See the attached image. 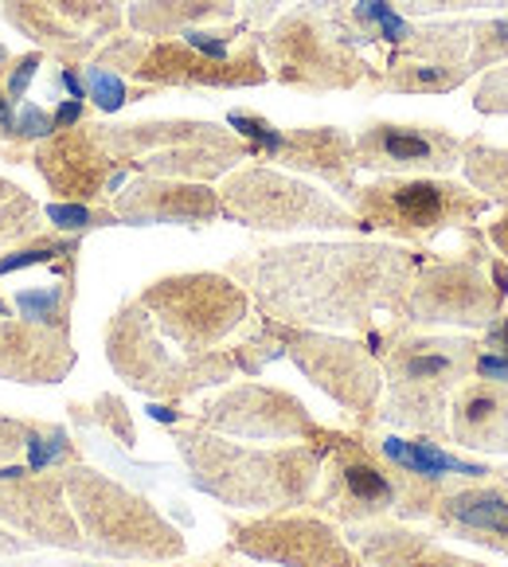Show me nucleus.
<instances>
[{
    "label": "nucleus",
    "mask_w": 508,
    "mask_h": 567,
    "mask_svg": "<svg viewBox=\"0 0 508 567\" xmlns=\"http://www.w3.org/2000/svg\"><path fill=\"white\" fill-rule=\"evenodd\" d=\"M423 255L395 243H298L231 262V275L282 326L367 333L380 309L400 313Z\"/></svg>",
    "instance_id": "obj_1"
},
{
    "label": "nucleus",
    "mask_w": 508,
    "mask_h": 567,
    "mask_svg": "<svg viewBox=\"0 0 508 567\" xmlns=\"http://www.w3.org/2000/svg\"><path fill=\"white\" fill-rule=\"evenodd\" d=\"M173 443L196 489L216 497L219 505L267 517V513H293L313 501L333 439L325 446H247L188 419L176 423Z\"/></svg>",
    "instance_id": "obj_2"
},
{
    "label": "nucleus",
    "mask_w": 508,
    "mask_h": 567,
    "mask_svg": "<svg viewBox=\"0 0 508 567\" xmlns=\"http://www.w3.org/2000/svg\"><path fill=\"white\" fill-rule=\"evenodd\" d=\"M477 352L481 341L474 333H431L395 321L375 352L387 392L375 408V426L450 443V400L466 380H474Z\"/></svg>",
    "instance_id": "obj_3"
},
{
    "label": "nucleus",
    "mask_w": 508,
    "mask_h": 567,
    "mask_svg": "<svg viewBox=\"0 0 508 567\" xmlns=\"http://www.w3.org/2000/svg\"><path fill=\"white\" fill-rule=\"evenodd\" d=\"M450 482L415 477L395 470L375 451L372 431H336L325 451L321 482L313 493V513L333 525H375V520H400V525H431L434 505Z\"/></svg>",
    "instance_id": "obj_4"
},
{
    "label": "nucleus",
    "mask_w": 508,
    "mask_h": 567,
    "mask_svg": "<svg viewBox=\"0 0 508 567\" xmlns=\"http://www.w3.org/2000/svg\"><path fill=\"white\" fill-rule=\"evenodd\" d=\"M71 513L83 533V548L114 564H176L188 544L184 533L153 505L145 493L83 462L63 470Z\"/></svg>",
    "instance_id": "obj_5"
},
{
    "label": "nucleus",
    "mask_w": 508,
    "mask_h": 567,
    "mask_svg": "<svg viewBox=\"0 0 508 567\" xmlns=\"http://www.w3.org/2000/svg\"><path fill=\"white\" fill-rule=\"evenodd\" d=\"M106 360L125 380V388L149 395V400L180 403L204 388L227 384L239 364L231 352H200V357H176L165 349L153 318L142 309V301H125L106 326Z\"/></svg>",
    "instance_id": "obj_6"
},
{
    "label": "nucleus",
    "mask_w": 508,
    "mask_h": 567,
    "mask_svg": "<svg viewBox=\"0 0 508 567\" xmlns=\"http://www.w3.org/2000/svg\"><path fill=\"white\" fill-rule=\"evenodd\" d=\"M360 35L364 32L349 24L344 0H313L270 28L267 51L282 83L309 86V91H341V86H356L367 71L356 51Z\"/></svg>",
    "instance_id": "obj_7"
},
{
    "label": "nucleus",
    "mask_w": 508,
    "mask_h": 567,
    "mask_svg": "<svg viewBox=\"0 0 508 567\" xmlns=\"http://www.w3.org/2000/svg\"><path fill=\"white\" fill-rule=\"evenodd\" d=\"M137 301L184 357L216 352L250 318V293L227 275H168L145 286Z\"/></svg>",
    "instance_id": "obj_8"
},
{
    "label": "nucleus",
    "mask_w": 508,
    "mask_h": 567,
    "mask_svg": "<svg viewBox=\"0 0 508 567\" xmlns=\"http://www.w3.org/2000/svg\"><path fill=\"white\" fill-rule=\"evenodd\" d=\"M352 204L364 231H387L407 243H426L446 227H469L489 212L481 193L434 176H387L356 188Z\"/></svg>",
    "instance_id": "obj_9"
},
{
    "label": "nucleus",
    "mask_w": 508,
    "mask_h": 567,
    "mask_svg": "<svg viewBox=\"0 0 508 567\" xmlns=\"http://www.w3.org/2000/svg\"><path fill=\"white\" fill-rule=\"evenodd\" d=\"M493 255H466V259H431L415 270L395 321L407 329H458V333H485L500 318L505 293L489 278Z\"/></svg>",
    "instance_id": "obj_10"
},
{
    "label": "nucleus",
    "mask_w": 508,
    "mask_h": 567,
    "mask_svg": "<svg viewBox=\"0 0 508 567\" xmlns=\"http://www.w3.org/2000/svg\"><path fill=\"white\" fill-rule=\"evenodd\" d=\"M278 341L317 392H325L360 431L375 426V408L384 400V364L364 341L325 329H298L274 321Z\"/></svg>",
    "instance_id": "obj_11"
},
{
    "label": "nucleus",
    "mask_w": 508,
    "mask_h": 567,
    "mask_svg": "<svg viewBox=\"0 0 508 567\" xmlns=\"http://www.w3.org/2000/svg\"><path fill=\"white\" fill-rule=\"evenodd\" d=\"M196 423L216 434H227V439H242V443H282V446L290 443L325 446L336 434L317 423L298 395L270 384L227 388L224 395L204 403Z\"/></svg>",
    "instance_id": "obj_12"
},
{
    "label": "nucleus",
    "mask_w": 508,
    "mask_h": 567,
    "mask_svg": "<svg viewBox=\"0 0 508 567\" xmlns=\"http://www.w3.org/2000/svg\"><path fill=\"white\" fill-rule=\"evenodd\" d=\"M224 208L239 224L262 227V231H298V227H360L356 216L317 193L313 184L293 181L274 168H242L227 176Z\"/></svg>",
    "instance_id": "obj_13"
},
{
    "label": "nucleus",
    "mask_w": 508,
    "mask_h": 567,
    "mask_svg": "<svg viewBox=\"0 0 508 567\" xmlns=\"http://www.w3.org/2000/svg\"><path fill=\"white\" fill-rule=\"evenodd\" d=\"M231 551L274 567H364L349 536L321 513H267L259 520H235Z\"/></svg>",
    "instance_id": "obj_14"
},
{
    "label": "nucleus",
    "mask_w": 508,
    "mask_h": 567,
    "mask_svg": "<svg viewBox=\"0 0 508 567\" xmlns=\"http://www.w3.org/2000/svg\"><path fill=\"white\" fill-rule=\"evenodd\" d=\"M0 525L20 533L28 544L59 551H86L79 520L71 513L63 474H35L28 466L0 470Z\"/></svg>",
    "instance_id": "obj_15"
},
{
    "label": "nucleus",
    "mask_w": 508,
    "mask_h": 567,
    "mask_svg": "<svg viewBox=\"0 0 508 567\" xmlns=\"http://www.w3.org/2000/svg\"><path fill=\"white\" fill-rule=\"evenodd\" d=\"M114 59L129 75L157 86H255L267 79L259 55L242 51L235 59H208L193 51L188 43H153V48H134L122 43L114 48Z\"/></svg>",
    "instance_id": "obj_16"
},
{
    "label": "nucleus",
    "mask_w": 508,
    "mask_h": 567,
    "mask_svg": "<svg viewBox=\"0 0 508 567\" xmlns=\"http://www.w3.org/2000/svg\"><path fill=\"white\" fill-rule=\"evenodd\" d=\"M431 528L458 536L508 559V470H493L477 482H450L434 505Z\"/></svg>",
    "instance_id": "obj_17"
},
{
    "label": "nucleus",
    "mask_w": 508,
    "mask_h": 567,
    "mask_svg": "<svg viewBox=\"0 0 508 567\" xmlns=\"http://www.w3.org/2000/svg\"><path fill=\"white\" fill-rule=\"evenodd\" d=\"M356 165L380 173H450L462 165V142L438 125L372 122L356 142Z\"/></svg>",
    "instance_id": "obj_18"
},
{
    "label": "nucleus",
    "mask_w": 508,
    "mask_h": 567,
    "mask_svg": "<svg viewBox=\"0 0 508 567\" xmlns=\"http://www.w3.org/2000/svg\"><path fill=\"white\" fill-rule=\"evenodd\" d=\"M9 20H17L32 40L86 51L102 35L117 32L122 9L114 0H9Z\"/></svg>",
    "instance_id": "obj_19"
},
{
    "label": "nucleus",
    "mask_w": 508,
    "mask_h": 567,
    "mask_svg": "<svg viewBox=\"0 0 508 567\" xmlns=\"http://www.w3.org/2000/svg\"><path fill=\"white\" fill-rule=\"evenodd\" d=\"M75 368L68 329L0 318V380L12 384H63Z\"/></svg>",
    "instance_id": "obj_20"
},
{
    "label": "nucleus",
    "mask_w": 508,
    "mask_h": 567,
    "mask_svg": "<svg viewBox=\"0 0 508 567\" xmlns=\"http://www.w3.org/2000/svg\"><path fill=\"white\" fill-rule=\"evenodd\" d=\"M114 216L117 224H211V219L227 216V208L204 184L145 176L117 196Z\"/></svg>",
    "instance_id": "obj_21"
},
{
    "label": "nucleus",
    "mask_w": 508,
    "mask_h": 567,
    "mask_svg": "<svg viewBox=\"0 0 508 567\" xmlns=\"http://www.w3.org/2000/svg\"><path fill=\"white\" fill-rule=\"evenodd\" d=\"M344 536L364 567H489L481 559L458 556L438 544V536L418 533L415 525H400V520L352 525Z\"/></svg>",
    "instance_id": "obj_22"
},
{
    "label": "nucleus",
    "mask_w": 508,
    "mask_h": 567,
    "mask_svg": "<svg viewBox=\"0 0 508 567\" xmlns=\"http://www.w3.org/2000/svg\"><path fill=\"white\" fill-rule=\"evenodd\" d=\"M40 173L51 181V188L63 196H79V200H91V196L114 193L117 184L125 181V173H114V157H110L102 134H63L40 150Z\"/></svg>",
    "instance_id": "obj_23"
},
{
    "label": "nucleus",
    "mask_w": 508,
    "mask_h": 567,
    "mask_svg": "<svg viewBox=\"0 0 508 567\" xmlns=\"http://www.w3.org/2000/svg\"><path fill=\"white\" fill-rule=\"evenodd\" d=\"M450 443L508 458V380H466L450 400Z\"/></svg>",
    "instance_id": "obj_24"
},
{
    "label": "nucleus",
    "mask_w": 508,
    "mask_h": 567,
    "mask_svg": "<svg viewBox=\"0 0 508 567\" xmlns=\"http://www.w3.org/2000/svg\"><path fill=\"white\" fill-rule=\"evenodd\" d=\"M375 451L384 454L395 470L415 477H434V482H477V477H489L497 466H485V462H469L462 454L446 451V443H434L423 434H380L375 439Z\"/></svg>",
    "instance_id": "obj_25"
},
{
    "label": "nucleus",
    "mask_w": 508,
    "mask_h": 567,
    "mask_svg": "<svg viewBox=\"0 0 508 567\" xmlns=\"http://www.w3.org/2000/svg\"><path fill=\"white\" fill-rule=\"evenodd\" d=\"M235 0H142L134 4L129 20H134L137 32H173V28H188L200 24V20H219V17H231Z\"/></svg>",
    "instance_id": "obj_26"
},
{
    "label": "nucleus",
    "mask_w": 508,
    "mask_h": 567,
    "mask_svg": "<svg viewBox=\"0 0 508 567\" xmlns=\"http://www.w3.org/2000/svg\"><path fill=\"white\" fill-rule=\"evenodd\" d=\"M462 165H466V181L485 200H497L508 208V150L489 145L485 137H469V142H462Z\"/></svg>",
    "instance_id": "obj_27"
},
{
    "label": "nucleus",
    "mask_w": 508,
    "mask_h": 567,
    "mask_svg": "<svg viewBox=\"0 0 508 567\" xmlns=\"http://www.w3.org/2000/svg\"><path fill=\"white\" fill-rule=\"evenodd\" d=\"M17 309L24 321L35 326H51V329H68V313H71V286L68 282H51V286H35V290H20Z\"/></svg>",
    "instance_id": "obj_28"
},
{
    "label": "nucleus",
    "mask_w": 508,
    "mask_h": 567,
    "mask_svg": "<svg viewBox=\"0 0 508 567\" xmlns=\"http://www.w3.org/2000/svg\"><path fill=\"white\" fill-rule=\"evenodd\" d=\"M71 415H75L79 423L102 426V431H106L110 439H117L125 451H134V446H137V423H134V415H129V408H125L117 395L106 392V395H99L94 403H86V408H75V403H71Z\"/></svg>",
    "instance_id": "obj_29"
},
{
    "label": "nucleus",
    "mask_w": 508,
    "mask_h": 567,
    "mask_svg": "<svg viewBox=\"0 0 508 567\" xmlns=\"http://www.w3.org/2000/svg\"><path fill=\"white\" fill-rule=\"evenodd\" d=\"M24 454H28L24 466L35 470V474H48V470H55V466H71V462H79L71 434L63 431V426H55V423H35Z\"/></svg>",
    "instance_id": "obj_30"
},
{
    "label": "nucleus",
    "mask_w": 508,
    "mask_h": 567,
    "mask_svg": "<svg viewBox=\"0 0 508 567\" xmlns=\"http://www.w3.org/2000/svg\"><path fill=\"white\" fill-rule=\"evenodd\" d=\"M505 59H508V17H493V20L469 24L466 71L497 68V63H505Z\"/></svg>",
    "instance_id": "obj_31"
},
{
    "label": "nucleus",
    "mask_w": 508,
    "mask_h": 567,
    "mask_svg": "<svg viewBox=\"0 0 508 567\" xmlns=\"http://www.w3.org/2000/svg\"><path fill=\"white\" fill-rule=\"evenodd\" d=\"M352 17H356L360 32L380 35V40H387L392 48H403V43L415 35V28H411L387 0H356V12H352Z\"/></svg>",
    "instance_id": "obj_32"
},
{
    "label": "nucleus",
    "mask_w": 508,
    "mask_h": 567,
    "mask_svg": "<svg viewBox=\"0 0 508 567\" xmlns=\"http://www.w3.org/2000/svg\"><path fill=\"white\" fill-rule=\"evenodd\" d=\"M79 243L75 239H48V243H35L28 250H17V255H4L0 259V278L12 275V270H24V267H40V262H51L59 255H75Z\"/></svg>",
    "instance_id": "obj_33"
},
{
    "label": "nucleus",
    "mask_w": 508,
    "mask_h": 567,
    "mask_svg": "<svg viewBox=\"0 0 508 567\" xmlns=\"http://www.w3.org/2000/svg\"><path fill=\"white\" fill-rule=\"evenodd\" d=\"M86 94H91L94 106L106 110V114H114V110H122L125 102H129V91H125L122 75H117V71H106V68L86 71Z\"/></svg>",
    "instance_id": "obj_34"
},
{
    "label": "nucleus",
    "mask_w": 508,
    "mask_h": 567,
    "mask_svg": "<svg viewBox=\"0 0 508 567\" xmlns=\"http://www.w3.org/2000/svg\"><path fill=\"white\" fill-rule=\"evenodd\" d=\"M35 423L32 419H9L0 415V470L17 466V458L28 451V439H32Z\"/></svg>",
    "instance_id": "obj_35"
},
{
    "label": "nucleus",
    "mask_w": 508,
    "mask_h": 567,
    "mask_svg": "<svg viewBox=\"0 0 508 567\" xmlns=\"http://www.w3.org/2000/svg\"><path fill=\"white\" fill-rule=\"evenodd\" d=\"M48 219L55 227H63V231H86V227H99V224H117V216H94L83 204H51Z\"/></svg>",
    "instance_id": "obj_36"
},
{
    "label": "nucleus",
    "mask_w": 508,
    "mask_h": 567,
    "mask_svg": "<svg viewBox=\"0 0 508 567\" xmlns=\"http://www.w3.org/2000/svg\"><path fill=\"white\" fill-rule=\"evenodd\" d=\"M477 110L481 114H508V68L493 71L477 91Z\"/></svg>",
    "instance_id": "obj_37"
},
{
    "label": "nucleus",
    "mask_w": 508,
    "mask_h": 567,
    "mask_svg": "<svg viewBox=\"0 0 508 567\" xmlns=\"http://www.w3.org/2000/svg\"><path fill=\"white\" fill-rule=\"evenodd\" d=\"M17 130H20L24 137H48L51 130H55V122H51V117L43 114L40 106H24V114H20Z\"/></svg>",
    "instance_id": "obj_38"
},
{
    "label": "nucleus",
    "mask_w": 508,
    "mask_h": 567,
    "mask_svg": "<svg viewBox=\"0 0 508 567\" xmlns=\"http://www.w3.org/2000/svg\"><path fill=\"white\" fill-rule=\"evenodd\" d=\"M477 341H481V349H485V352H497V357H508V318H505V313H500V318L493 321V326L485 329V333L477 337Z\"/></svg>",
    "instance_id": "obj_39"
},
{
    "label": "nucleus",
    "mask_w": 508,
    "mask_h": 567,
    "mask_svg": "<svg viewBox=\"0 0 508 567\" xmlns=\"http://www.w3.org/2000/svg\"><path fill=\"white\" fill-rule=\"evenodd\" d=\"M35 68H40V59H35V55H28L24 63H20V68H17V75L9 79V99H20V94L28 91V83H32Z\"/></svg>",
    "instance_id": "obj_40"
},
{
    "label": "nucleus",
    "mask_w": 508,
    "mask_h": 567,
    "mask_svg": "<svg viewBox=\"0 0 508 567\" xmlns=\"http://www.w3.org/2000/svg\"><path fill=\"white\" fill-rule=\"evenodd\" d=\"M79 117H83V102H79V99L63 102V106H59V114H55V130H71Z\"/></svg>",
    "instance_id": "obj_41"
},
{
    "label": "nucleus",
    "mask_w": 508,
    "mask_h": 567,
    "mask_svg": "<svg viewBox=\"0 0 508 567\" xmlns=\"http://www.w3.org/2000/svg\"><path fill=\"white\" fill-rule=\"evenodd\" d=\"M489 243L500 250V259L508 262V212L497 219V224H489Z\"/></svg>",
    "instance_id": "obj_42"
},
{
    "label": "nucleus",
    "mask_w": 508,
    "mask_h": 567,
    "mask_svg": "<svg viewBox=\"0 0 508 567\" xmlns=\"http://www.w3.org/2000/svg\"><path fill=\"white\" fill-rule=\"evenodd\" d=\"M24 548H28V540H17L12 528L0 525V556H17V551H24Z\"/></svg>",
    "instance_id": "obj_43"
},
{
    "label": "nucleus",
    "mask_w": 508,
    "mask_h": 567,
    "mask_svg": "<svg viewBox=\"0 0 508 567\" xmlns=\"http://www.w3.org/2000/svg\"><path fill=\"white\" fill-rule=\"evenodd\" d=\"M278 4H282V0H247V12H250L255 20H267L270 12L278 9Z\"/></svg>",
    "instance_id": "obj_44"
},
{
    "label": "nucleus",
    "mask_w": 508,
    "mask_h": 567,
    "mask_svg": "<svg viewBox=\"0 0 508 567\" xmlns=\"http://www.w3.org/2000/svg\"><path fill=\"white\" fill-rule=\"evenodd\" d=\"M149 415H153V419H160V423H184L180 411H168V408H160V403H153Z\"/></svg>",
    "instance_id": "obj_45"
},
{
    "label": "nucleus",
    "mask_w": 508,
    "mask_h": 567,
    "mask_svg": "<svg viewBox=\"0 0 508 567\" xmlns=\"http://www.w3.org/2000/svg\"><path fill=\"white\" fill-rule=\"evenodd\" d=\"M188 567H235V564L227 559V551H216V556H204V559H196V564H188Z\"/></svg>",
    "instance_id": "obj_46"
},
{
    "label": "nucleus",
    "mask_w": 508,
    "mask_h": 567,
    "mask_svg": "<svg viewBox=\"0 0 508 567\" xmlns=\"http://www.w3.org/2000/svg\"><path fill=\"white\" fill-rule=\"evenodd\" d=\"M0 130H17V122H12V106H9V99H4V94H0Z\"/></svg>",
    "instance_id": "obj_47"
},
{
    "label": "nucleus",
    "mask_w": 508,
    "mask_h": 567,
    "mask_svg": "<svg viewBox=\"0 0 508 567\" xmlns=\"http://www.w3.org/2000/svg\"><path fill=\"white\" fill-rule=\"evenodd\" d=\"M17 196H20V188H12L9 181H0V204H4V200H17Z\"/></svg>",
    "instance_id": "obj_48"
},
{
    "label": "nucleus",
    "mask_w": 508,
    "mask_h": 567,
    "mask_svg": "<svg viewBox=\"0 0 508 567\" xmlns=\"http://www.w3.org/2000/svg\"><path fill=\"white\" fill-rule=\"evenodd\" d=\"M0 318H9V306H4V301H0Z\"/></svg>",
    "instance_id": "obj_49"
}]
</instances>
